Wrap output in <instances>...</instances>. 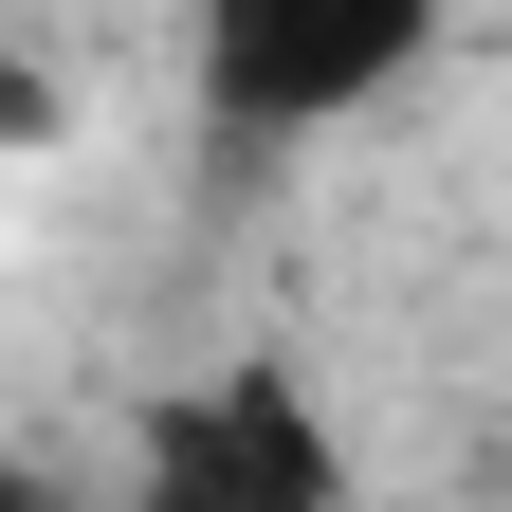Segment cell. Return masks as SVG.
Masks as SVG:
<instances>
[{"mask_svg":"<svg viewBox=\"0 0 512 512\" xmlns=\"http://www.w3.org/2000/svg\"><path fill=\"white\" fill-rule=\"evenodd\" d=\"M128 512H348V439L311 421L293 366H238V384H183L147 421V476Z\"/></svg>","mask_w":512,"mask_h":512,"instance_id":"2","label":"cell"},{"mask_svg":"<svg viewBox=\"0 0 512 512\" xmlns=\"http://www.w3.org/2000/svg\"><path fill=\"white\" fill-rule=\"evenodd\" d=\"M421 74V19L403 0H220L202 19V110L238 147H293V128H348Z\"/></svg>","mask_w":512,"mask_h":512,"instance_id":"1","label":"cell"}]
</instances>
